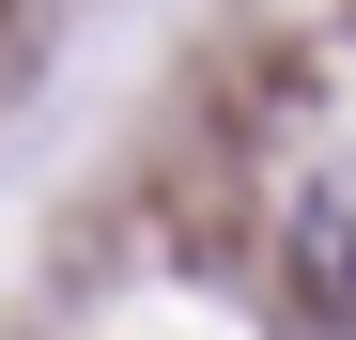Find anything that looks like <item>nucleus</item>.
<instances>
[{
  "instance_id": "f257e3e1",
  "label": "nucleus",
  "mask_w": 356,
  "mask_h": 340,
  "mask_svg": "<svg viewBox=\"0 0 356 340\" xmlns=\"http://www.w3.org/2000/svg\"><path fill=\"white\" fill-rule=\"evenodd\" d=\"M279 278H294V309H310L325 340H356V155L294 186V216H279Z\"/></svg>"
}]
</instances>
